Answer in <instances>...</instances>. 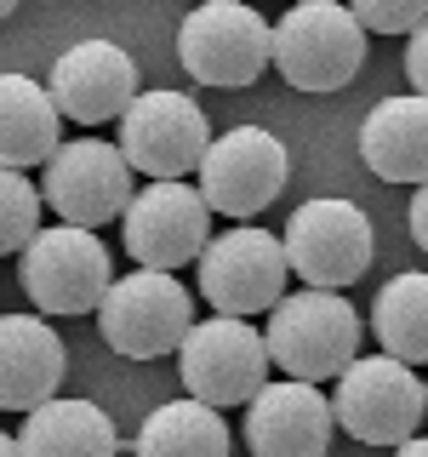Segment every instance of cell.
<instances>
[{
  "instance_id": "cell-3",
  "label": "cell",
  "mask_w": 428,
  "mask_h": 457,
  "mask_svg": "<svg viewBox=\"0 0 428 457\" xmlns=\"http://www.w3.org/2000/svg\"><path fill=\"white\" fill-rule=\"evenodd\" d=\"M97 332L126 361H160V354H177L183 337L194 332V297L189 286H177L171 269L114 275L109 297L97 303Z\"/></svg>"
},
{
  "instance_id": "cell-20",
  "label": "cell",
  "mask_w": 428,
  "mask_h": 457,
  "mask_svg": "<svg viewBox=\"0 0 428 457\" xmlns=\"http://www.w3.org/2000/svg\"><path fill=\"white\" fill-rule=\"evenodd\" d=\"M137 457H228V423L206 400H166L137 428Z\"/></svg>"
},
{
  "instance_id": "cell-24",
  "label": "cell",
  "mask_w": 428,
  "mask_h": 457,
  "mask_svg": "<svg viewBox=\"0 0 428 457\" xmlns=\"http://www.w3.org/2000/svg\"><path fill=\"white\" fill-rule=\"evenodd\" d=\"M406 80H411V92L428 97V18L411 29V40H406Z\"/></svg>"
},
{
  "instance_id": "cell-18",
  "label": "cell",
  "mask_w": 428,
  "mask_h": 457,
  "mask_svg": "<svg viewBox=\"0 0 428 457\" xmlns=\"http://www.w3.org/2000/svg\"><path fill=\"white\" fill-rule=\"evenodd\" d=\"M63 120L52 86H35L29 75H6L0 80V161L6 166H46L57 149H63Z\"/></svg>"
},
{
  "instance_id": "cell-5",
  "label": "cell",
  "mask_w": 428,
  "mask_h": 457,
  "mask_svg": "<svg viewBox=\"0 0 428 457\" xmlns=\"http://www.w3.org/2000/svg\"><path fill=\"white\" fill-rule=\"evenodd\" d=\"M332 411L360 446H406L428 418V383L399 354H360L332 389Z\"/></svg>"
},
{
  "instance_id": "cell-16",
  "label": "cell",
  "mask_w": 428,
  "mask_h": 457,
  "mask_svg": "<svg viewBox=\"0 0 428 457\" xmlns=\"http://www.w3.org/2000/svg\"><path fill=\"white\" fill-rule=\"evenodd\" d=\"M63 337L35 314H0V406L6 411H35L57 400L63 389Z\"/></svg>"
},
{
  "instance_id": "cell-12",
  "label": "cell",
  "mask_w": 428,
  "mask_h": 457,
  "mask_svg": "<svg viewBox=\"0 0 428 457\" xmlns=\"http://www.w3.org/2000/svg\"><path fill=\"white\" fill-rule=\"evenodd\" d=\"M132 161L120 143L103 137H69L63 149L46 161V206L63 223H114L132 206Z\"/></svg>"
},
{
  "instance_id": "cell-13",
  "label": "cell",
  "mask_w": 428,
  "mask_h": 457,
  "mask_svg": "<svg viewBox=\"0 0 428 457\" xmlns=\"http://www.w3.org/2000/svg\"><path fill=\"white\" fill-rule=\"evenodd\" d=\"M120 149L143 178H189L211 149V126L183 92H137L120 114Z\"/></svg>"
},
{
  "instance_id": "cell-4",
  "label": "cell",
  "mask_w": 428,
  "mask_h": 457,
  "mask_svg": "<svg viewBox=\"0 0 428 457\" xmlns=\"http://www.w3.org/2000/svg\"><path fill=\"white\" fill-rule=\"evenodd\" d=\"M177 63L200 86L240 92L275 63V23H263L246 0H200L177 29Z\"/></svg>"
},
{
  "instance_id": "cell-10",
  "label": "cell",
  "mask_w": 428,
  "mask_h": 457,
  "mask_svg": "<svg viewBox=\"0 0 428 457\" xmlns=\"http://www.w3.org/2000/svg\"><path fill=\"white\" fill-rule=\"evenodd\" d=\"M126 252L137 269H183L211 246V200L183 178H154L126 206Z\"/></svg>"
},
{
  "instance_id": "cell-1",
  "label": "cell",
  "mask_w": 428,
  "mask_h": 457,
  "mask_svg": "<svg viewBox=\"0 0 428 457\" xmlns=\"http://www.w3.org/2000/svg\"><path fill=\"white\" fill-rule=\"evenodd\" d=\"M268 354L285 378L303 383H325L342 378L354 361H360V314L349 309V297L332 292V286H303V292H285L275 309H268Z\"/></svg>"
},
{
  "instance_id": "cell-29",
  "label": "cell",
  "mask_w": 428,
  "mask_h": 457,
  "mask_svg": "<svg viewBox=\"0 0 428 457\" xmlns=\"http://www.w3.org/2000/svg\"><path fill=\"white\" fill-rule=\"evenodd\" d=\"M292 6H297V0H292Z\"/></svg>"
},
{
  "instance_id": "cell-26",
  "label": "cell",
  "mask_w": 428,
  "mask_h": 457,
  "mask_svg": "<svg viewBox=\"0 0 428 457\" xmlns=\"http://www.w3.org/2000/svg\"><path fill=\"white\" fill-rule=\"evenodd\" d=\"M394 457H428V440H423V435H411L406 446H394Z\"/></svg>"
},
{
  "instance_id": "cell-14",
  "label": "cell",
  "mask_w": 428,
  "mask_h": 457,
  "mask_svg": "<svg viewBox=\"0 0 428 457\" xmlns=\"http://www.w3.org/2000/svg\"><path fill=\"white\" fill-rule=\"evenodd\" d=\"M137 92H143L137 63H132V52L114 46V40H80V46H69L52 63V97H57V109L80 126L120 120V114L137 104Z\"/></svg>"
},
{
  "instance_id": "cell-11",
  "label": "cell",
  "mask_w": 428,
  "mask_h": 457,
  "mask_svg": "<svg viewBox=\"0 0 428 457\" xmlns=\"http://www.w3.org/2000/svg\"><path fill=\"white\" fill-rule=\"evenodd\" d=\"M194 178H200V195L211 200V212H223V218H257L263 206L280 200L285 178H292V154L263 126H235V132L211 137Z\"/></svg>"
},
{
  "instance_id": "cell-19",
  "label": "cell",
  "mask_w": 428,
  "mask_h": 457,
  "mask_svg": "<svg viewBox=\"0 0 428 457\" xmlns=\"http://www.w3.org/2000/svg\"><path fill=\"white\" fill-rule=\"evenodd\" d=\"M23 457H114L120 435L92 400H46V406L23 411Z\"/></svg>"
},
{
  "instance_id": "cell-6",
  "label": "cell",
  "mask_w": 428,
  "mask_h": 457,
  "mask_svg": "<svg viewBox=\"0 0 428 457\" xmlns=\"http://www.w3.org/2000/svg\"><path fill=\"white\" fill-rule=\"evenodd\" d=\"M268 337L257 332L246 314H218V320H194V332L177 349V378L183 389L206 406H251L268 383Z\"/></svg>"
},
{
  "instance_id": "cell-27",
  "label": "cell",
  "mask_w": 428,
  "mask_h": 457,
  "mask_svg": "<svg viewBox=\"0 0 428 457\" xmlns=\"http://www.w3.org/2000/svg\"><path fill=\"white\" fill-rule=\"evenodd\" d=\"M0 457H23V440H18V435H6V440H0Z\"/></svg>"
},
{
  "instance_id": "cell-15",
  "label": "cell",
  "mask_w": 428,
  "mask_h": 457,
  "mask_svg": "<svg viewBox=\"0 0 428 457\" xmlns=\"http://www.w3.org/2000/svg\"><path fill=\"white\" fill-rule=\"evenodd\" d=\"M337 411L320 395V383L285 378L263 383V395L246 406V440L257 457H325Z\"/></svg>"
},
{
  "instance_id": "cell-22",
  "label": "cell",
  "mask_w": 428,
  "mask_h": 457,
  "mask_svg": "<svg viewBox=\"0 0 428 457\" xmlns=\"http://www.w3.org/2000/svg\"><path fill=\"white\" fill-rule=\"evenodd\" d=\"M40 206H46V189H35L29 171H0V252H23L40 235Z\"/></svg>"
},
{
  "instance_id": "cell-23",
  "label": "cell",
  "mask_w": 428,
  "mask_h": 457,
  "mask_svg": "<svg viewBox=\"0 0 428 457\" xmlns=\"http://www.w3.org/2000/svg\"><path fill=\"white\" fill-rule=\"evenodd\" d=\"M371 35H411L428 18V0H349Z\"/></svg>"
},
{
  "instance_id": "cell-7",
  "label": "cell",
  "mask_w": 428,
  "mask_h": 457,
  "mask_svg": "<svg viewBox=\"0 0 428 457\" xmlns=\"http://www.w3.org/2000/svg\"><path fill=\"white\" fill-rule=\"evenodd\" d=\"M18 257H23L18 280H23V292L35 297L40 314H92L114 286L109 246L86 223L40 228Z\"/></svg>"
},
{
  "instance_id": "cell-28",
  "label": "cell",
  "mask_w": 428,
  "mask_h": 457,
  "mask_svg": "<svg viewBox=\"0 0 428 457\" xmlns=\"http://www.w3.org/2000/svg\"><path fill=\"white\" fill-rule=\"evenodd\" d=\"M23 6V0H0V12H6V18H12V12H18Z\"/></svg>"
},
{
  "instance_id": "cell-21",
  "label": "cell",
  "mask_w": 428,
  "mask_h": 457,
  "mask_svg": "<svg viewBox=\"0 0 428 457\" xmlns=\"http://www.w3.org/2000/svg\"><path fill=\"white\" fill-rule=\"evenodd\" d=\"M371 332H377V343L389 354L423 366L428 361V275L399 269L377 292V303H371Z\"/></svg>"
},
{
  "instance_id": "cell-2",
  "label": "cell",
  "mask_w": 428,
  "mask_h": 457,
  "mask_svg": "<svg viewBox=\"0 0 428 457\" xmlns=\"http://www.w3.org/2000/svg\"><path fill=\"white\" fill-rule=\"evenodd\" d=\"M366 35L349 0H297L275 23V69L297 92H342L366 63Z\"/></svg>"
},
{
  "instance_id": "cell-9",
  "label": "cell",
  "mask_w": 428,
  "mask_h": 457,
  "mask_svg": "<svg viewBox=\"0 0 428 457\" xmlns=\"http://www.w3.org/2000/svg\"><path fill=\"white\" fill-rule=\"evenodd\" d=\"M200 297L218 314H263L285 297L292 280V257L285 240L268 228H223L206 252H200Z\"/></svg>"
},
{
  "instance_id": "cell-17",
  "label": "cell",
  "mask_w": 428,
  "mask_h": 457,
  "mask_svg": "<svg viewBox=\"0 0 428 457\" xmlns=\"http://www.w3.org/2000/svg\"><path fill=\"white\" fill-rule=\"evenodd\" d=\"M360 161L383 183H428V97L394 92L360 120Z\"/></svg>"
},
{
  "instance_id": "cell-8",
  "label": "cell",
  "mask_w": 428,
  "mask_h": 457,
  "mask_svg": "<svg viewBox=\"0 0 428 457\" xmlns=\"http://www.w3.org/2000/svg\"><path fill=\"white\" fill-rule=\"evenodd\" d=\"M285 257H292V275L303 286H354L371 269V218L354 200H303V206L285 218Z\"/></svg>"
},
{
  "instance_id": "cell-25",
  "label": "cell",
  "mask_w": 428,
  "mask_h": 457,
  "mask_svg": "<svg viewBox=\"0 0 428 457\" xmlns=\"http://www.w3.org/2000/svg\"><path fill=\"white\" fill-rule=\"evenodd\" d=\"M411 240L428 252V183H417V195H411Z\"/></svg>"
}]
</instances>
